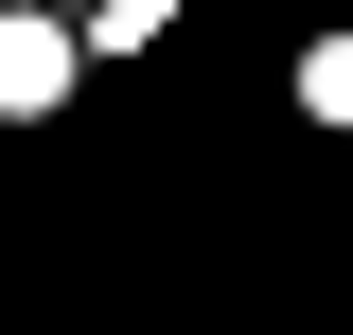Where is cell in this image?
I'll return each mask as SVG.
<instances>
[{
	"instance_id": "obj_1",
	"label": "cell",
	"mask_w": 353,
	"mask_h": 335,
	"mask_svg": "<svg viewBox=\"0 0 353 335\" xmlns=\"http://www.w3.org/2000/svg\"><path fill=\"white\" fill-rule=\"evenodd\" d=\"M53 88H71V36L53 18H0V106H53Z\"/></svg>"
},
{
	"instance_id": "obj_2",
	"label": "cell",
	"mask_w": 353,
	"mask_h": 335,
	"mask_svg": "<svg viewBox=\"0 0 353 335\" xmlns=\"http://www.w3.org/2000/svg\"><path fill=\"white\" fill-rule=\"evenodd\" d=\"M301 106H318V124H353V36L318 53V71H301Z\"/></svg>"
}]
</instances>
